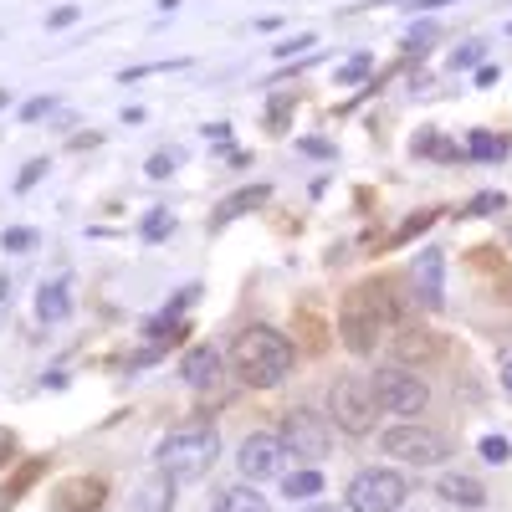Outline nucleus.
I'll use <instances>...</instances> for the list:
<instances>
[{
	"label": "nucleus",
	"mask_w": 512,
	"mask_h": 512,
	"mask_svg": "<svg viewBox=\"0 0 512 512\" xmlns=\"http://www.w3.org/2000/svg\"><path fill=\"white\" fill-rule=\"evenodd\" d=\"M395 323V303H390V287L384 282H364V287H349L344 308H338V328H344V344L349 354H374L384 328Z\"/></svg>",
	"instance_id": "nucleus-1"
},
{
	"label": "nucleus",
	"mask_w": 512,
	"mask_h": 512,
	"mask_svg": "<svg viewBox=\"0 0 512 512\" xmlns=\"http://www.w3.org/2000/svg\"><path fill=\"white\" fill-rule=\"evenodd\" d=\"M231 354H236V374L251 384V390H277V384L292 374V364H297L292 344L277 328H246V333H236Z\"/></svg>",
	"instance_id": "nucleus-2"
},
{
	"label": "nucleus",
	"mask_w": 512,
	"mask_h": 512,
	"mask_svg": "<svg viewBox=\"0 0 512 512\" xmlns=\"http://www.w3.org/2000/svg\"><path fill=\"white\" fill-rule=\"evenodd\" d=\"M216 456H221V441H216L210 425H190V431L164 436L159 451H154L164 477H205L210 466H216Z\"/></svg>",
	"instance_id": "nucleus-3"
},
{
	"label": "nucleus",
	"mask_w": 512,
	"mask_h": 512,
	"mask_svg": "<svg viewBox=\"0 0 512 512\" xmlns=\"http://www.w3.org/2000/svg\"><path fill=\"white\" fill-rule=\"evenodd\" d=\"M379 415H384V410H379L374 384H369L364 374H344V379L328 390V420H333L344 436H369Z\"/></svg>",
	"instance_id": "nucleus-4"
},
{
	"label": "nucleus",
	"mask_w": 512,
	"mask_h": 512,
	"mask_svg": "<svg viewBox=\"0 0 512 512\" xmlns=\"http://www.w3.org/2000/svg\"><path fill=\"white\" fill-rule=\"evenodd\" d=\"M374 400L384 415H400V420H415L425 405H431V390H425V379L405 364H379L374 369Z\"/></svg>",
	"instance_id": "nucleus-5"
},
{
	"label": "nucleus",
	"mask_w": 512,
	"mask_h": 512,
	"mask_svg": "<svg viewBox=\"0 0 512 512\" xmlns=\"http://www.w3.org/2000/svg\"><path fill=\"white\" fill-rule=\"evenodd\" d=\"M379 446H384V456H395L405 466H441L451 456V441L441 431H431V425H415V420L390 425V431L379 436Z\"/></svg>",
	"instance_id": "nucleus-6"
},
{
	"label": "nucleus",
	"mask_w": 512,
	"mask_h": 512,
	"mask_svg": "<svg viewBox=\"0 0 512 512\" xmlns=\"http://www.w3.org/2000/svg\"><path fill=\"white\" fill-rule=\"evenodd\" d=\"M410 497V482L395 466H369L349 482V512H400Z\"/></svg>",
	"instance_id": "nucleus-7"
},
{
	"label": "nucleus",
	"mask_w": 512,
	"mask_h": 512,
	"mask_svg": "<svg viewBox=\"0 0 512 512\" xmlns=\"http://www.w3.org/2000/svg\"><path fill=\"white\" fill-rule=\"evenodd\" d=\"M277 441L287 446V456L318 461V456H328V420H323L318 410H308V405H297V410H287V415H282Z\"/></svg>",
	"instance_id": "nucleus-8"
},
{
	"label": "nucleus",
	"mask_w": 512,
	"mask_h": 512,
	"mask_svg": "<svg viewBox=\"0 0 512 512\" xmlns=\"http://www.w3.org/2000/svg\"><path fill=\"white\" fill-rule=\"evenodd\" d=\"M282 461H287V446H282L277 436H267V431L246 436V441H241V451H236V466H241V477H246V482L277 477V472H282Z\"/></svg>",
	"instance_id": "nucleus-9"
},
{
	"label": "nucleus",
	"mask_w": 512,
	"mask_h": 512,
	"mask_svg": "<svg viewBox=\"0 0 512 512\" xmlns=\"http://www.w3.org/2000/svg\"><path fill=\"white\" fill-rule=\"evenodd\" d=\"M180 374H185V384H190V390H200V395H216V390H221V379H226V369H221V354L210 349V344H195V349L185 354Z\"/></svg>",
	"instance_id": "nucleus-10"
},
{
	"label": "nucleus",
	"mask_w": 512,
	"mask_h": 512,
	"mask_svg": "<svg viewBox=\"0 0 512 512\" xmlns=\"http://www.w3.org/2000/svg\"><path fill=\"white\" fill-rule=\"evenodd\" d=\"M436 492H441L446 502H456V507H482V502H487V487H482L477 477H466V472H446Z\"/></svg>",
	"instance_id": "nucleus-11"
},
{
	"label": "nucleus",
	"mask_w": 512,
	"mask_h": 512,
	"mask_svg": "<svg viewBox=\"0 0 512 512\" xmlns=\"http://www.w3.org/2000/svg\"><path fill=\"white\" fill-rule=\"evenodd\" d=\"M72 313V292H67V282H47L36 292V318L41 323H62Z\"/></svg>",
	"instance_id": "nucleus-12"
},
{
	"label": "nucleus",
	"mask_w": 512,
	"mask_h": 512,
	"mask_svg": "<svg viewBox=\"0 0 512 512\" xmlns=\"http://www.w3.org/2000/svg\"><path fill=\"white\" fill-rule=\"evenodd\" d=\"M415 277H420V297H425V308H441L446 297H441V251H436V246H431V251L420 256Z\"/></svg>",
	"instance_id": "nucleus-13"
},
{
	"label": "nucleus",
	"mask_w": 512,
	"mask_h": 512,
	"mask_svg": "<svg viewBox=\"0 0 512 512\" xmlns=\"http://www.w3.org/2000/svg\"><path fill=\"white\" fill-rule=\"evenodd\" d=\"M216 512H272V507H267L262 492H251V487L241 482V487H226V492L216 497Z\"/></svg>",
	"instance_id": "nucleus-14"
},
{
	"label": "nucleus",
	"mask_w": 512,
	"mask_h": 512,
	"mask_svg": "<svg viewBox=\"0 0 512 512\" xmlns=\"http://www.w3.org/2000/svg\"><path fill=\"white\" fill-rule=\"evenodd\" d=\"M98 502H103V482H93V477L62 487V507H67V512H77V507H82V512H93Z\"/></svg>",
	"instance_id": "nucleus-15"
},
{
	"label": "nucleus",
	"mask_w": 512,
	"mask_h": 512,
	"mask_svg": "<svg viewBox=\"0 0 512 512\" xmlns=\"http://www.w3.org/2000/svg\"><path fill=\"white\" fill-rule=\"evenodd\" d=\"M466 159L497 164V159H507V139H497V134H472V139H466Z\"/></svg>",
	"instance_id": "nucleus-16"
},
{
	"label": "nucleus",
	"mask_w": 512,
	"mask_h": 512,
	"mask_svg": "<svg viewBox=\"0 0 512 512\" xmlns=\"http://www.w3.org/2000/svg\"><path fill=\"white\" fill-rule=\"evenodd\" d=\"M282 492H287L292 502H313V497L323 492V477H318V472H287Z\"/></svg>",
	"instance_id": "nucleus-17"
},
{
	"label": "nucleus",
	"mask_w": 512,
	"mask_h": 512,
	"mask_svg": "<svg viewBox=\"0 0 512 512\" xmlns=\"http://www.w3.org/2000/svg\"><path fill=\"white\" fill-rule=\"evenodd\" d=\"M267 195H272L267 185H251V190H241V195H231V200H226V210H221V216H216V221L226 226L231 216H241V210H256V205H262Z\"/></svg>",
	"instance_id": "nucleus-18"
},
{
	"label": "nucleus",
	"mask_w": 512,
	"mask_h": 512,
	"mask_svg": "<svg viewBox=\"0 0 512 512\" xmlns=\"http://www.w3.org/2000/svg\"><path fill=\"white\" fill-rule=\"evenodd\" d=\"M180 67H190V57H175V62H144V67H123V77H118V82H139V77H154V72H180Z\"/></svg>",
	"instance_id": "nucleus-19"
},
{
	"label": "nucleus",
	"mask_w": 512,
	"mask_h": 512,
	"mask_svg": "<svg viewBox=\"0 0 512 512\" xmlns=\"http://www.w3.org/2000/svg\"><path fill=\"white\" fill-rule=\"evenodd\" d=\"M139 231H144V241H164L169 231H175V216H169V210H149Z\"/></svg>",
	"instance_id": "nucleus-20"
},
{
	"label": "nucleus",
	"mask_w": 512,
	"mask_h": 512,
	"mask_svg": "<svg viewBox=\"0 0 512 512\" xmlns=\"http://www.w3.org/2000/svg\"><path fill=\"white\" fill-rule=\"evenodd\" d=\"M313 41H318V36H313V31H303V36H287V41H272V52H277V57L287 62V57H303V52H313Z\"/></svg>",
	"instance_id": "nucleus-21"
},
{
	"label": "nucleus",
	"mask_w": 512,
	"mask_h": 512,
	"mask_svg": "<svg viewBox=\"0 0 512 512\" xmlns=\"http://www.w3.org/2000/svg\"><path fill=\"white\" fill-rule=\"evenodd\" d=\"M175 164H180V154H175V149L154 154V159H149V180H169V175H175Z\"/></svg>",
	"instance_id": "nucleus-22"
},
{
	"label": "nucleus",
	"mask_w": 512,
	"mask_h": 512,
	"mask_svg": "<svg viewBox=\"0 0 512 512\" xmlns=\"http://www.w3.org/2000/svg\"><path fill=\"white\" fill-rule=\"evenodd\" d=\"M477 451H482V461H492V466H502V461L512 456L502 436H482V441H477Z\"/></svg>",
	"instance_id": "nucleus-23"
},
{
	"label": "nucleus",
	"mask_w": 512,
	"mask_h": 512,
	"mask_svg": "<svg viewBox=\"0 0 512 512\" xmlns=\"http://www.w3.org/2000/svg\"><path fill=\"white\" fill-rule=\"evenodd\" d=\"M359 77H369V57H349L344 67H338V82H344V88H354Z\"/></svg>",
	"instance_id": "nucleus-24"
},
{
	"label": "nucleus",
	"mask_w": 512,
	"mask_h": 512,
	"mask_svg": "<svg viewBox=\"0 0 512 512\" xmlns=\"http://www.w3.org/2000/svg\"><path fill=\"white\" fill-rule=\"evenodd\" d=\"M57 108V98H47V93H41V98H31V103H21V123H36V118H47Z\"/></svg>",
	"instance_id": "nucleus-25"
},
{
	"label": "nucleus",
	"mask_w": 512,
	"mask_h": 512,
	"mask_svg": "<svg viewBox=\"0 0 512 512\" xmlns=\"http://www.w3.org/2000/svg\"><path fill=\"white\" fill-rule=\"evenodd\" d=\"M482 52H487L482 41H466L461 52H451V67H477V62H482Z\"/></svg>",
	"instance_id": "nucleus-26"
},
{
	"label": "nucleus",
	"mask_w": 512,
	"mask_h": 512,
	"mask_svg": "<svg viewBox=\"0 0 512 512\" xmlns=\"http://www.w3.org/2000/svg\"><path fill=\"white\" fill-rule=\"evenodd\" d=\"M0 241H6V251H26V246L36 241V231H26V226H11V231L0 236Z\"/></svg>",
	"instance_id": "nucleus-27"
},
{
	"label": "nucleus",
	"mask_w": 512,
	"mask_h": 512,
	"mask_svg": "<svg viewBox=\"0 0 512 512\" xmlns=\"http://www.w3.org/2000/svg\"><path fill=\"white\" fill-rule=\"evenodd\" d=\"M41 169H47V164H41V159H31V164L21 169V175H16V190H31V185L41 180Z\"/></svg>",
	"instance_id": "nucleus-28"
},
{
	"label": "nucleus",
	"mask_w": 512,
	"mask_h": 512,
	"mask_svg": "<svg viewBox=\"0 0 512 512\" xmlns=\"http://www.w3.org/2000/svg\"><path fill=\"white\" fill-rule=\"evenodd\" d=\"M72 21H77V6H57V11L47 16V26H52V31H62V26H72Z\"/></svg>",
	"instance_id": "nucleus-29"
},
{
	"label": "nucleus",
	"mask_w": 512,
	"mask_h": 512,
	"mask_svg": "<svg viewBox=\"0 0 512 512\" xmlns=\"http://www.w3.org/2000/svg\"><path fill=\"white\" fill-rule=\"evenodd\" d=\"M303 154H318V159H328V154H333V144H328V139H303Z\"/></svg>",
	"instance_id": "nucleus-30"
},
{
	"label": "nucleus",
	"mask_w": 512,
	"mask_h": 512,
	"mask_svg": "<svg viewBox=\"0 0 512 512\" xmlns=\"http://www.w3.org/2000/svg\"><path fill=\"white\" fill-rule=\"evenodd\" d=\"M11 451H16V436H11V431H0V461H11Z\"/></svg>",
	"instance_id": "nucleus-31"
},
{
	"label": "nucleus",
	"mask_w": 512,
	"mask_h": 512,
	"mask_svg": "<svg viewBox=\"0 0 512 512\" xmlns=\"http://www.w3.org/2000/svg\"><path fill=\"white\" fill-rule=\"evenodd\" d=\"M502 390L512 395V359H502Z\"/></svg>",
	"instance_id": "nucleus-32"
},
{
	"label": "nucleus",
	"mask_w": 512,
	"mask_h": 512,
	"mask_svg": "<svg viewBox=\"0 0 512 512\" xmlns=\"http://www.w3.org/2000/svg\"><path fill=\"white\" fill-rule=\"evenodd\" d=\"M436 6H451V0H415V11H436Z\"/></svg>",
	"instance_id": "nucleus-33"
},
{
	"label": "nucleus",
	"mask_w": 512,
	"mask_h": 512,
	"mask_svg": "<svg viewBox=\"0 0 512 512\" xmlns=\"http://www.w3.org/2000/svg\"><path fill=\"white\" fill-rule=\"evenodd\" d=\"M308 512H338V507H328V502H318V507H308Z\"/></svg>",
	"instance_id": "nucleus-34"
},
{
	"label": "nucleus",
	"mask_w": 512,
	"mask_h": 512,
	"mask_svg": "<svg viewBox=\"0 0 512 512\" xmlns=\"http://www.w3.org/2000/svg\"><path fill=\"white\" fill-rule=\"evenodd\" d=\"M507 31H512V26H507Z\"/></svg>",
	"instance_id": "nucleus-35"
}]
</instances>
